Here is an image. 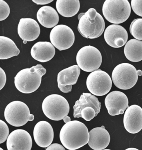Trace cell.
Returning <instances> with one entry per match:
<instances>
[{
    "instance_id": "obj_1",
    "label": "cell",
    "mask_w": 142,
    "mask_h": 150,
    "mask_svg": "<svg viewBox=\"0 0 142 150\" xmlns=\"http://www.w3.org/2000/svg\"><path fill=\"white\" fill-rule=\"evenodd\" d=\"M59 136L63 146L69 150H76L88 144L90 137L86 126L78 120L65 123Z\"/></svg>"
},
{
    "instance_id": "obj_2",
    "label": "cell",
    "mask_w": 142,
    "mask_h": 150,
    "mask_svg": "<svg viewBox=\"0 0 142 150\" xmlns=\"http://www.w3.org/2000/svg\"><path fill=\"white\" fill-rule=\"evenodd\" d=\"M78 30L84 38L95 39L103 33L105 22L103 17L94 8L89 9L86 12L78 15Z\"/></svg>"
},
{
    "instance_id": "obj_3",
    "label": "cell",
    "mask_w": 142,
    "mask_h": 150,
    "mask_svg": "<svg viewBox=\"0 0 142 150\" xmlns=\"http://www.w3.org/2000/svg\"><path fill=\"white\" fill-rule=\"evenodd\" d=\"M46 73V69L41 64L24 69L19 71L15 77V88L22 93H32L39 88L42 76Z\"/></svg>"
},
{
    "instance_id": "obj_4",
    "label": "cell",
    "mask_w": 142,
    "mask_h": 150,
    "mask_svg": "<svg viewBox=\"0 0 142 150\" xmlns=\"http://www.w3.org/2000/svg\"><path fill=\"white\" fill-rule=\"evenodd\" d=\"M104 16L114 24L126 21L131 13V6L128 0H106L102 8Z\"/></svg>"
},
{
    "instance_id": "obj_5",
    "label": "cell",
    "mask_w": 142,
    "mask_h": 150,
    "mask_svg": "<svg viewBox=\"0 0 142 150\" xmlns=\"http://www.w3.org/2000/svg\"><path fill=\"white\" fill-rule=\"evenodd\" d=\"M45 115L54 121H59L67 116L70 106L67 100L60 95L52 94L46 97L42 105Z\"/></svg>"
},
{
    "instance_id": "obj_6",
    "label": "cell",
    "mask_w": 142,
    "mask_h": 150,
    "mask_svg": "<svg viewBox=\"0 0 142 150\" xmlns=\"http://www.w3.org/2000/svg\"><path fill=\"white\" fill-rule=\"evenodd\" d=\"M6 121L11 125L15 127L23 126L28 121L34 120V115L25 103L20 101L11 102L6 107L4 111Z\"/></svg>"
},
{
    "instance_id": "obj_7",
    "label": "cell",
    "mask_w": 142,
    "mask_h": 150,
    "mask_svg": "<svg viewBox=\"0 0 142 150\" xmlns=\"http://www.w3.org/2000/svg\"><path fill=\"white\" fill-rule=\"evenodd\" d=\"M112 79L117 88L121 90H129L133 88L138 81L136 69L128 63L120 64L113 69Z\"/></svg>"
},
{
    "instance_id": "obj_8",
    "label": "cell",
    "mask_w": 142,
    "mask_h": 150,
    "mask_svg": "<svg viewBox=\"0 0 142 150\" xmlns=\"http://www.w3.org/2000/svg\"><path fill=\"white\" fill-rule=\"evenodd\" d=\"M77 65L86 72H91L99 69L102 62L99 50L93 46H85L78 51L76 57Z\"/></svg>"
},
{
    "instance_id": "obj_9",
    "label": "cell",
    "mask_w": 142,
    "mask_h": 150,
    "mask_svg": "<svg viewBox=\"0 0 142 150\" xmlns=\"http://www.w3.org/2000/svg\"><path fill=\"white\" fill-rule=\"evenodd\" d=\"M86 86L91 93L102 96L106 95L110 91L112 82L107 72L98 69L89 74L87 78Z\"/></svg>"
},
{
    "instance_id": "obj_10",
    "label": "cell",
    "mask_w": 142,
    "mask_h": 150,
    "mask_svg": "<svg viewBox=\"0 0 142 150\" xmlns=\"http://www.w3.org/2000/svg\"><path fill=\"white\" fill-rule=\"evenodd\" d=\"M50 39L51 43L59 50H65L70 48L74 44L75 37L70 27L60 24L54 27L51 31Z\"/></svg>"
},
{
    "instance_id": "obj_11",
    "label": "cell",
    "mask_w": 142,
    "mask_h": 150,
    "mask_svg": "<svg viewBox=\"0 0 142 150\" xmlns=\"http://www.w3.org/2000/svg\"><path fill=\"white\" fill-rule=\"evenodd\" d=\"M128 97L123 92L114 91L109 93L105 104L109 114L111 116L123 114L128 106Z\"/></svg>"
},
{
    "instance_id": "obj_12",
    "label": "cell",
    "mask_w": 142,
    "mask_h": 150,
    "mask_svg": "<svg viewBox=\"0 0 142 150\" xmlns=\"http://www.w3.org/2000/svg\"><path fill=\"white\" fill-rule=\"evenodd\" d=\"M81 69L78 65H72L61 70L57 76L58 86L63 93H68L72 91V85L78 81L81 73Z\"/></svg>"
},
{
    "instance_id": "obj_13",
    "label": "cell",
    "mask_w": 142,
    "mask_h": 150,
    "mask_svg": "<svg viewBox=\"0 0 142 150\" xmlns=\"http://www.w3.org/2000/svg\"><path fill=\"white\" fill-rule=\"evenodd\" d=\"M125 129L131 134H136L142 129V108L139 106L134 105L125 111L123 117Z\"/></svg>"
},
{
    "instance_id": "obj_14",
    "label": "cell",
    "mask_w": 142,
    "mask_h": 150,
    "mask_svg": "<svg viewBox=\"0 0 142 150\" xmlns=\"http://www.w3.org/2000/svg\"><path fill=\"white\" fill-rule=\"evenodd\" d=\"M104 37L109 46L118 48L126 45L128 40V34L126 29L121 25L111 24L105 29Z\"/></svg>"
},
{
    "instance_id": "obj_15",
    "label": "cell",
    "mask_w": 142,
    "mask_h": 150,
    "mask_svg": "<svg viewBox=\"0 0 142 150\" xmlns=\"http://www.w3.org/2000/svg\"><path fill=\"white\" fill-rule=\"evenodd\" d=\"M6 146L8 150H31L32 138L26 130L17 129L9 134Z\"/></svg>"
},
{
    "instance_id": "obj_16",
    "label": "cell",
    "mask_w": 142,
    "mask_h": 150,
    "mask_svg": "<svg viewBox=\"0 0 142 150\" xmlns=\"http://www.w3.org/2000/svg\"><path fill=\"white\" fill-rule=\"evenodd\" d=\"M33 135L34 140L39 146L48 147L53 140V128L49 122L39 121L34 127Z\"/></svg>"
},
{
    "instance_id": "obj_17",
    "label": "cell",
    "mask_w": 142,
    "mask_h": 150,
    "mask_svg": "<svg viewBox=\"0 0 142 150\" xmlns=\"http://www.w3.org/2000/svg\"><path fill=\"white\" fill-rule=\"evenodd\" d=\"M18 33L23 41L32 42L39 37L41 29L37 21L31 18H22L18 26Z\"/></svg>"
},
{
    "instance_id": "obj_18",
    "label": "cell",
    "mask_w": 142,
    "mask_h": 150,
    "mask_svg": "<svg viewBox=\"0 0 142 150\" xmlns=\"http://www.w3.org/2000/svg\"><path fill=\"white\" fill-rule=\"evenodd\" d=\"M89 136L88 144L94 150L105 149L110 142L109 133L104 126L92 129L89 132Z\"/></svg>"
},
{
    "instance_id": "obj_19",
    "label": "cell",
    "mask_w": 142,
    "mask_h": 150,
    "mask_svg": "<svg viewBox=\"0 0 142 150\" xmlns=\"http://www.w3.org/2000/svg\"><path fill=\"white\" fill-rule=\"evenodd\" d=\"M55 53L54 47L48 42H38L33 46L31 51L32 57L37 61L43 63L52 59Z\"/></svg>"
},
{
    "instance_id": "obj_20",
    "label": "cell",
    "mask_w": 142,
    "mask_h": 150,
    "mask_svg": "<svg viewBox=\"0 0 142 150\" xmlns=\"http://www.w3.org/2000/svg\"><path fill=\"white\" fill-rule=\"evenodd\" d=\"M91 107L96 111V115L100 112L101 103L99 101L98 98L94 95L89 93H83L80 98L75 102L73 106V117L74 118L81 117V113L84 108Z\"/></svg>"
},
{
    "instance_id": "obj_21",
    "label": "cell",
    "mask_w": 142,
    "mask_h": 150,
    "mask_svg": "<svg viewBox=\"0 0 142 150\" xmlns=\"http://www.w3.org/2000/svg\"><path fill=\"white\" fill-rule=\"evenodd\" d=\"M36 16L39 23L47 28H53L57 25L59 20L56 11L50 6L41 7L37 12Z\"/></svg>"
},
{
    "instance_id": "obj_22",
    "label": "cell",
    "mask_w": 142,
    "mask_h": 150,
    "mask_svg": "<svg viewBox=\"0 0 142 150\" xmlns=\"http://www.w3.org/2000/svg\"><path fill=\"white\" fill-rule=\"evenodd\" d=\"M124 52L126 58L134 62L142 60V41L131 39L124 47Z\"/></svg>"
},
{
    "instance_id": "obj_23",
    "label": "cell",
    "mask_w": 142,
    "mask_h": 150,
    "mask_svg": "<svg viewBox=\"0 0 142 150\" xmlns=\"http://www.w3.org/2000/svg\"><path fill=\"white\" fill-rule=\"evenodd\" d=\"M56 8L60 14L65 17H72L77 14L80 8L79 0H57Z\"/></svg>"
},
{
    "instance_id": "obj_24",
    "label": "cell",
    "mask_w": 142,
    "mask_h": 150,
    "mask_svg": "<svg viewBox=\"0 0 142 150\" xmlns=\"http://www.w3.org/2000/svg\"><path fill=\"white\" fill-rule=\"evenodd\" d=\"M20 52V50L12 40L4 36L0 37V59L17 56Z\"/></svg>"
},
{
    "instance_id": "obj_25",
    "label": "cell",
    "mask_w": 142,
    "mask_h": 150,
    "mask_svg": "<svg viewBox=\"0 0 142 150\" xmlns=\"http://www.w3.org/2000/svg\"><path fill=\"white\" fill-rule=\"evenodd\" d=\"M130 31L135 39L142 41V18L134 19L130 25Z\"/></svg>"
},
{
    "instance_id": "obj_26",
    "label": "cell",
    "mask_w": 142,
    "mask_h": 150,
    "mask_svg": "<svg viewBox=\"0 0 142 150\" xmlns=\"http://www.w3.org/2000/svg\"><path fill=\"white\" fill-rule=\"evenodd\" d=\"M10 13L9 6L4 1L0 0V21L6 19Z\"/></svg>"
},
{
    "instance_id": "obj_27",
    "label": "cell",
    "mask_w": 142,
    "mask_h": 150,
    "mask_svg": "<svg viewBox=\"0 0 142 150\" xmlns=\"http://www.w3.org/2000/svg\"><path fill=\"white\" fill-rule=\"evenodd\" d=\"M0 144H2L7 140L9 136V130L8 126L4 121L0 120Z\"/></svg>"
},
{
    "instance_id": "obj_28",
    "label": "cell",
    "mask_w": 142,
    "mask_h": 150,
    "mask_svg": "<svg viewBox=\"0 0 142 150\" xmlns=\"http://www.w3.org/2000/svg\"><path fill=\"white\" fill-rule=\"evenodd\" d=\"M96 116V115L95 110L91 107L84 108L81 111V117L84 118L86 121H91Z\"/></svg>"
},
{
    "instance_id": "obj_29",
    "label": "cell",
    "mask_w": 142,
    "mask_h": 150,
    "mask_svg": "<svg viewBox=\"0 0 142 150\" xmlns=\"http://www.w3.org/2000/svg\"><path fill=\"white\" fill-rule=\"evenodd\" d=\"M131 5L134 12L142 17V0H132Z\"/></svg>"
},
{
    "instance_id": "obj_30",
    "label": "cell",
    "mask_w": 142,
    "mask_h": 150,
    "mask_svg": "<svg viewBox=\"0 0 142 150\" xmlns=\"http://www.w3.org/2000/svg\"><path fill=\"white\" fill-rule=\"evenodd\" d=\"M6 76L4 71L0 68V90H1L6 85Z\"/></svg>"
},
{
    "instance_id": "obj_31",
    "label": "cell",
    "mask_w": 142,
    "mask_h": 150,
    "mask_svg": "<svg viewBox=\"0 0 142 150\" xmlns=\"http://www.w3.org/2000/svg\"><path fill=\"white\" fill-rule=\"evenodd\" d=\"M46 150H65L63 146L58 144H53L47 148Z\"/></svg>"
},
{
    "instance_id": "obj_32",
    "label": "cell",
    "mask_w": 142,
    "mask_h": 150,
    "mask_svg": "<svg viewBox=\"0 0 142 150\" xmlns=\"http://www.w3.org/2000/svg\"><path fill=\"white\" fill-rule=\"evenodd\" d=\"M32 1L37 5H46L53 1V0H33Z\"/></svg>"
},
{
    "instance_id": "obj_33",
    "label": "cell",
    "mask_w": 142,
    "mask_h": 150,
    "mask_svg": "<svg viewBox=\"0 0 142 150\" xmlns=\"http://www.w3.org/2000/svg\"><path fill=\"white\" fill-rule=\"evenodd\" d=\"M63 121L65 123H67V122H70L71 121V119L69 116H67L63 119Z\"/></svg>"
},
{
    "instance_id": "obj_34",
    "label": "cell",
    "mask_w": 142,
    "mask_h": 150,
    "mask_svg": "<svg viewBox=\"0 0 142 150\" xmlns=\"http://www.w3.org/2000/svg\"><path fill=\"white\" fill-rule=\"evenodd\" d=\"M137 74H138V76H141L142 75V71L141 70L139 69L137 71Z\"/></svg>"
},
{
    "instance_id": "obj_35",
    "label": "cell",
    "mask_w": 142,
    "mask_h": 150,
    "mask_svg": "<svg viewBox=\"0 0 142 150\" xmlns=\"http://www.w3.org/2000/svg\"><path fill=\"white\" fill-rule=\"evenodd\" d=\"M125 150H139L138 149H136V148H128V149H126Z\"/></svg>"
},
{
    "instance_id": "obj_36",
    "label": "cell",
    "mask_w": 142,
    "mask_h": 150,
    "mask_svg": "<svg viewBox=\"0 0 142 150\" xmlns=\"http://www.w3.org/2000/svg\"><path fill=\"white\" fill-rule=\"evenodd\" d=\"M27 42H27V41H23V44H26V43H27Z\"/></svg>"
},
{
    "instance_id": "obj_37",
    "label": "cell",
    "mask_w": 142,
    "mask_h": 150,
    "mask_svg": "<svg viewBox=\"0 0 142 150\" xmlns=\"http://www.w3.org/2000/svg\"><path fill=\"white\" fill-rule=\"evenodd\" d=\"M111 150L108 149H104V150Z\"/></svg>"
},
{
    "instance_id": "obj_38",
    "label": "cell",
    "mask_w": 142,
    "mask_h": 150,
    "mask_svg": "<svg viewBox=\"0 0 142 150\" xmlns=\"http://www.w3.org/2000/svg\"><path fill=\"white\" fill-rule=\"evenodd\" d=\"M0 150H4L1 148H0Z\"/></svg>"
}]
</instances>
